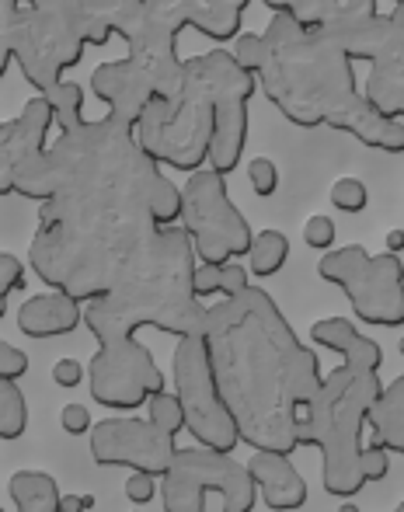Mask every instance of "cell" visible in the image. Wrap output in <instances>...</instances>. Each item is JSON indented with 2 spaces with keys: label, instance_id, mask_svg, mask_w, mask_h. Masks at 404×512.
Segmentation results:
<instances>
[{
  "label": "cell",
  "instance_id": "obj_1",
  "mask_svg": "<svg viewBox=\"0 0 404 512\" xmlns=\"http://www.w3.org/2000/svg\"><path fill=\"white\" fill-rule=\"evenodd\" d=\"M49 168L56 192L39 206L28 265L49 290L88 307L119 286L161 230L150 216L161 164L143 154L136 126L101 115L56 136Z\"/></svg>",
  "mask_w": 404,
  "mask_h": 512
},
{
  "label": "cell",
  "instance_id": "obj_2",
  "mask_svg": "<svg viewBox=\"0 0 404 512\" xmlns=\"http://www.w3.org/2000/svg\"><path fill=\"white\" fill-rule=\"evenodd\" d=\"M202 338L241 443L255 453H297L300 415L321 391L324 370L276 300L262 286L220 300L206 310Z\"/></svg>",
  "mask_w": 404,
  "mask_h": 512
},
{
  "label": "cell",
  "instance_id": "obj_3",
  "mask_svg": "<svg viewBox=\"0 0 404 512\" xmlns=\"http://www.w3.org/2000/svg\"><path fill=\"white\" fill-rule=\"evenodd\" d=\"M196 269L199 255L189 230H157L119 286L84 307V324L98 342L88 363V387L98 405L136 411L168 391L164 370L154 352L136 342V331L157 328L171 338L202 335L209 307L196 297Z\"/></svg>",
  "mask_w": 404,
  "mask_h": 512
},
{
  "label": "cell",
  "instance_id": "obj_4",
  "mask_svg": "<svg viewBox=\"0 0 404 512\" xmlns=\"http://www.w3.org/2000/svg\"><path fill=\"white\" fill-rule=\"evenodd\" d=\"M269 60L258 77L265 98L300 129H321L352 95H359L356 63L342 53L335 35L303 28L286 14H272L265 28Z\"/></svg>",
  "mask_w": 404,
  "mask_h": 512
},
{
  "label": "cell",
  "instance_id": "obj_5",
  "mask_svg": "<svg viewBox=\"0 0 404 512\" xmlns=\"http://www.w3.org/2000/svg\"><path fill=\"white\" fill-rule=\"evenodd\" d=\"M258 77L234 60L230 49H213L185 60V84L175 102H154L136 126L143 154L182 175H199L213 147V112L223 98H255Z\"/></svg>",
  "mask_w": 404,
  "mask_h": 512
},
{
  "label": "cell",
  "instance_id": "obj_6",
  "mask_svg": "<svg viewBox=\"0 0 404 512\" xmlns=\"http://www.w3.org/2000/svg\"><path fill=\"white\" fill-rule=\"evenodd\" d=\"M384 380L377 370L359 363H342L324 377L317 398L300 415V446L321 450L324 492L335 499H352L366 485L363 478V429L377 401L384 398Z\"/></svg>",
  "mask_w": 404,
  "mask_h": 512
},
{
  "label": "cell",
  "instance_id": "obj_7",
  "mask_svg": "<svg viewBox=\"0 0 404 512\" xmlns=\"http://www.w3.org/2000/svg\"><path fill=\"white\" fill-rule=\"evenodd\" d=\"M317 276L349 297L363 324L373 328L404 324V262L391 251L370 255L363 244L335 248L317 262Z\"/></svg>",
  "mask_w": 404,
  "mask_h": 512
},
{
  "label": "cell",
  "instance_id": "obj_8",
  "mask_svg": "<svg viewBox=\"0 0 404 512\" xmlns=\"http://www.w3.org/2000/svg\"><path fill=\"white\" fill-rule=\"evenodd\" d=\"M209 492H220L223 512H255L258 485L248 464L206 446H182L168 478H161L164 512H206Z\"/></svg>",
  "mask_w": 404,
  "mask_h": 512
},
{
  "label": "cell",
  "instance_id": "obj_9",
  "mask_svg": "<svg viewBox=\"0 0 404 512\" xmlns=\"http://www.w3.org/2000/svg\"><path fill=\"white\" fill-rule=\"evenodd\" d=\"M171 384L185 408V422H189L196 446L216 453H234L241 446V429L220 394L209 345L202 335L178 338L175 359H171Z\"/></svg>",
  "mask_w": 404,
  "mask_h": 512
},
{
  "label": "cell",
  "instance_id": "obj_10",
  "mask_svg": "<svg viewBox=\"0 0 404 512\" xmlns=\"http://www.w3.org/2000/svg\"><path fill=\"white\" fill-rule=\"evenodd\" d=\"M182 227L189 230L202 265H230L237 258H248L255 244V230L230 199L227 178L216 175L213 168L185 182Z\"/></svg>",
  "mask_w": 404,
  "mask_h": 512
},
{
  "label": "cell",
  "instance_id": "obj_11",
  "mask_svg": "<svg viewBox=\"0 0 404 512\" xmlns=\"http://www.w3.org/2000/svg\"><path fill=\"white\" fill-rule=\"evenodd\" d=\"M56 126L53 105L42 95L28 98L25 108L0 129V196H21L46 206L53 199L49 168V129Z\"/></svg>",
  "mask_w": 404,
  "mask_h": 512
},
{
  "label": "cell",
  "instance_id": "obj_12",
  "mask_svg": "<svg viewBox=\"0 0 404 512\" xmlns=\"http://www.w3.org/2000/svg\"><path fill=\"white\" fill-rule=\"evenodd\" d=\"M178 450L182 446L175 443V436L136 415L101 418L91 432V460L98 467H126L129 474L168 478Z\"/></svg>",
  "mask_w": 404,
  "mask_h": 512
},
{
  "label": "cell",
  "instance_id": "obj_13",
  "mask_svg": "<svg viewBox=\"0 0 404 512\" xmlns=\"http://www.w3.org/2000/svg\"><path fill=\"white\" fill-rule=\"evenodd\" d=\"M91 91L98 95V102L108 105V115L129 122V126H140L147 108L157 102L154 84L147 81V74L129 56L126 60L101 63L91 74Z\"/></svg>",
  "mask_w": 404,
  "mask_h": 512
},
{
  "label": "cell",
  "instance_id": "obj_14",
  "mask_svg": "<svg viewBox=\"0 0 404 512\" xmlns=\"http://www.w3.org/2000/svg\"><path fill=\"white\" fill-rule=\"evenodd\" d=\"M328 126L338 129V133H349L352 140H359L370 150H380V154H404V122L380 112L363 91L338 108Z\"/></svg>",
  "mask_w": 404,
  "mask_h": 512
},
{
  "label": "cell",
  "instance_id": "obj_15",
  "mask_svg": "<svg viewBox=\"0 0 404 512\" xmlns=\"http://www.w3.org/2000/svg\"><path fill=\"white\" fill-rule=\"evenodd\" d=\"M248 471L258 485V495H262V502L269 509L293 512L307 502V495H310L307 481H303V474L297 471V464H293L290 457H283V453H255V457L248 460Z\"/></svg>",
  "mask_w": 404,
  "mask_h": 512
},
{
  "label": "cell",
  "instance_id": "obj_16",
  "mask_svg": "<svg viewBox=\"0 0 404 512\" xmlns=\"http://www.w3.org/2000/svg\"><path fill=\"white\" fill-rule=\"evenodd\" d=\"M84 324V307L67 293H35L18 307V331L25 338H63Z\"/></svg>",
  "mask_w": 404,
  "mask_h": 512
},
{
  "label": "cell",
  "instance_id": "obj_17",
  "mask_svg": "<svg viewBox=\"0 0 404 512\" xmlns=\"http://www.w3.org/2000/svg\"><path fill=\"white\" fill-rule=\"evenodd\" d=\"M324 32L335 35V42L342 46V53L349 56L352 63H380L387 56L404 53V46L398 42V32H394V18L391 14H373L366 21H352V25L342 28H324Z\"/></svg>",
  "mask_w": 404,
  "mask_h": 512
},
{
  "label": "cell",
  "instance_id": "obj_18",
  "mask_svg": "<svg viewBox=\"0 0 404 512\" xmlns=\"http://www.w3.org/2000/svg\"><path fill=\"white\" fill-rule=\"evenodd\" d=\"M248 98H223L213 112V147H209V168L227 178L241 168L244 143H248Z\"/></svg>",
  "mask_w": 404,
  "mask_h": 512
},
{
  "label": "cell",
  "instance_id": "obj_19",
  "mask_svg": "<svg viewBox=\"0 0 404 512\" xmlns=\"http://www.w3.org/2000/svg\"><path fill=\"white\" fill-rule=\"evenodd\" d=\"M310 342H317L321 349H331L342 356V363H359L366 370H377L384 366V349L373 342L370 335L356 328L345 317H324V321L310 324Z\"/></svg>",
  "mask_w": 404,
  "mask_h": 512
},
{
  "label": "cell",
  "instance_id": "obj_20",
  "mask_svg": "<svg viewBox=\"0 0 404 512\" xmlns=\"http://www.w3.org/2000/svg\"><path fill=\"white\" fill-rule=\"evenodd\" d=\"M363 95L370 98L384 115L404 122V53L373 63Z\"/></svg>",
  "mask_w": 404,
  "mask_h": 512
},
{
  "label": "cell",
  "instance_id": "obj_21",
  "mask_svg": "<svg viewBox=\"0 0 404 512\" xmlns=\"http://www.w3.org/2000/svg\"><path fill=\"white\" fill-rule=\"evenodd\" d=\"M7 495L18 512H63L60 481L46 471H18L7 481Z\"/></svg>",
  "mask_w": 404,
  "mask_h": 512
},
{
  "label": "cell",
  "instance_id": "obj_22",
  "mask_svg": "<svg viewBox=\"0 0 404 512\" xmlns=\"http://www.w3.org/2000/svg\"><path fill=\"white\" fill-rule=\"evenodd\" d=\"M401 356H404V338H401ZM370 429L380 446H387L391 453H401L404 457V373L394 384L384 387V398L377 401V408L370 415Z\"/></svg>",
  "mask_w": 404,
  "mask_h": 512
},
{
  "label": "cell",
  "instance_id": "obj_23",
  "mask_svg": "<svg viewBox=\"0 0 404 512\" xmlns=\"http://www.w3.org/2000/svg\"><path fill=\"white\" fill-rule=\"evenodd\" d=\"M290 262V241L283 230H258L255 244H251L248 269L258 279H272L283 272V265Z\"/></svg>",
  "mask_w": 404,
  "mask_h": 512
},
{
  "label": "cell",
  "instance_id": "obj_24",
  "mask_svg": "<svg viewBox=\"0 0 404 512\" xmlns=\"http://www.w3.org/2000/svg\"><path fill=\"white\" fill-rule=\"evenodd\" d=\"M49 105H53V115H56V129L60 133H74V129H81L84 122V88L77 81H63L56 84L49 95H42Z\"/></svg>",
  "mask_w": 404,
  "mask_h": 512
},
{
  "label": "cell",
  "instance_id": "obj_25",
  "mask_svg": "<svg viewBox=\"0 0 404 512\" xmlns=\"http://www.w3.org/2000/svg\"><path fill=\"white\" fill-rule=\"evenodd\" d=\"M150 216L161 230L168 227H182V216H185V189H178L168 175L161 171V178L154 182L150 189Z\"/></svg>",
  "mask_w": 404,
  "mask_h": 512
},
{
  "label": "cell",
  "instance_id": "obj_26",
  "mask_svg": "<svg viewBox=\"0 0 404 512\" xmlns=\"http://www.w3.org/2000/svg\"><path fill=\"white\" fill-rule=\"evenodd\" d=\"M28 429V401L18 384L0 380V439H18Z\"/></svg>",
  "mask_w": 404,
  "mask_h": 512
},
{
  "label": "cell",
  "instance_id": "obj_27",
  "mask_svg": "<svg viewBox=\"0 0 404 512\" xmlns=\"http://www.w3.org/2000/svg\"><path fill=\"white\" fill-rule=\"evenodd\" d=\"M377 11V0H324V28H342L352 21H366Z\"/></svg>",
  "mask_w": 404,
  "mask_h": 512
},
{
  "label": "cell",
  "instance_id": "obj_28",
  "mask_svg": "<svg viewBox=\"0 0 404 512\" xmlns=\"http://www.w3.org/2000/svg\"><path fill=\"white\" fill-rule=\"evenodd\" d=\"M147 408H150V422H154L157 429L168 432V436L178 439V432L189 429V422H185V408H182V401H178V394H168V391L157 394Z\"/></svg>",
  "mask_w": 404,
  "mask_h": 512
},
{
  "label": "cell",
  "instance_id": "obj_29",
  "mask_svg": "<svg viewBox=\"0 0 404 512\" xmlns=\"http://www.w3.org/2000/svg\"><path fill=\"white\" fill-rule=\"evenodd\" d=\"M230 53H234V60L241 63L248 74L262 77L265 70V60H269V46H265V35L258 32H241L234 39V46H230Z\"/></svg>",
  "mask_w": 404,
  "mask_h": 512
},
{
  "label": "cell",
  "instance_id": "obj_30",
  "mask_svg": "<svg viewBox=\"0 0 404 512\" xmlns=\"http://www.w3.org/2000/svg\"><path fill=\"white\" fill-rule=\"evenodd\" d=\"M272 14H286L303 28H324V0H262Z\"/></svg>",
  "mask_w": 404,
  "mask_h": 512
},
{
  "label": "cell",
  "instance_id": "obj_31",
  "mask_svg": "<svg viewBox=\"0 0 404 512\" xmlns=\"http://www.w3.org/2000/svg\"><path fill=\"white\" fill-rule=\"evenodd\" d=\"M366 203H370V192L359 178H338L331 185V206L342 209V213H363Z\"/></svg>",
  "mask_w": 404,
  "mask_h": 512
},
{
  "label": "cell",
  "instance_id": "obj_32",
  "mask_svg": "<svg viewBox=\"0 0 404 512\" xmlns=\"http://www.w3.org/2000/svg\"><path fill=\"white\" fill-rule=\"evenodd\" d=\"M248 182H251V192L262 199L276 196L279 192V168L276 161H269V157H255V161L248 164Z\"/></svg>",
  "mask_w": 404,
  "mask_h": 512
},
{
  "label": "cell",
  "instance_id": "obj_33",
  "mask_svg": "<svg viewBox=\"0 0 404 512\" xmlns=\"http://www.w3.org/2000/svg\"><path fill=\"white\" fill-rule=\"evenodd\" d=\"M335 237H338V227L331 216H310L307 223H303V244L314 251H335Z\"/></svg>",
  "mask_w": 404,
  "mask_h": 512
},
{
  "label": "cell",
  "instance_id": "obj_34",
  "mask_svg": "<svg viewBox=\"0 0 404 512\" xmlns=\"http://www.w3.org/2000/svg\"><path fill=\"white\" fill-rule=\"evenodd\" d=\"M359 467H363L366 485H370V481H384L387 474H391V450H387V446H380L377 439H373V443H366Z\"/></svg>",
  "mask_w": 404,
  "mask_h": 512
},
{
  "label": "cell",
  "instance_id": "obj_35",
  "mask_svg": "<svg viewBox=\"0 0 404 512\" xmlns=\"http://www.w3.org/2000/svg\"><path fill=\"white\" fill-rule=\"evenodd\" d=\"M25 286V262H21L18 255H11V251H4L0 255V307L7 304V297H11L14 290H21Z\"/></svg>",
  "mask_w": 404,
  "mask_h": 512
},
{
  "label": "cell",
  "instance_id": "obj_36",
  "mask_svg": "<svg viewBox=\"0 0 404 512\" xmlns=\"http://www.w3.org/2000/svg\"><path fill=\"white\" fill-rule=\"evenodd\" d=\"M28 356L25 349H18V345H0V380H7V384H18L21 377L28 373Z\"/></svg>",
  "mask_w": 404,
  "mask_h": 512
},
{
  "label": "cell",
  "instance_id": "obj_37",
  "mask_svg": "<svg viewBox=\"0 0 404 512\" xmlns=\"http://www.w3.org/2000/svg\"><path fill=\"white\" fill-rule=\"evenodd\" d=\"M248 272H251V269H244L241 262L223 265V272H220V297H223V300H234V297H241V293H248V290H251Z\"/></svg>",
  "mask_w": 404,
  "mask_h": 512
},
{
  "label": "cell",
  "instance_id": "obj_38",
  "mask_svg": "<svg viewBox=\"0 0 404 512\" xmlns=\"http://www.w3.org/2000/svg\"><path fill=\"white\" fill-rule=\"evenodd\" d=\"M60 425H63V432H67V436H91L98 422H91V411L84 405H67V408H63V415H60Z\"/></svg>",
  "mask_w": 404,
  "mask_h": 512
},
{
  "label": "cell",
  "instance_id": "obj_39",
  "mask_svg": "<svg viewBox=\"0 0 404 512\" xmlns=\"http://www.w3.org/2000/svg\"><path fill=\"white\" fill-rule=\"evenodd\" d=\"M81 380H88V366H81V359H60L53 366V384L63 387V391L81 387Z\"/></svg>",
  "mask_w": 404,
  "mask_h": 512
},
{
  "label": "cell",
  "instance_id": "obj_40",
  "mask_svg": "<svg viewBox=\"0 0 404 512\" xmlns=\"http://www.w3.org/2000/svg\"><path fill=\"white\" fill-rule=\"evenodd\" d=\"M126 499L133 506H147V502L157 499V478L150 474H129L126 478Z\"/></svg>",
  "mask_w": 404,
  "mask_h": 512
},
{
  "label": "cell",
  "instance_id": "obj_41",
  "mask_svg": "<svg viewBox=\"0 0 404 512\" xmlns=\"http://www.w3.org/2000/svg\"><path fill=\"white\" fill-rule=\"evenodd\" d=\"M220 272L223 265H202L196 269V297L206 300V297H220Z\"/></svg>",
  "mask_w": 404,
  "mask_h": 512
},
{
  "label": "cell",
  "instance_id": "obj_42",
  "mask_svg": "<svg viewBox=\"0 0 404 512\" xmlns=\"http://www.w3.org/2000/svg\"><path fill=\"white\" fill-rule=\"evenodd\" d=\"M88 509V499L81 495H63V512H84Z\"/></svg>",
  "mask_w": 404,
  "mask_h": 512
},
{
  "label": "cell",
  "instance_id": "obj_43",
  "mask_svg": "<svg viewBox=\"0 0 404 512\" xmlns=\"http://www.w3.org/2000/svg\"><path fill=\"white\" fill-rule=\"evenodd\" d=\"M391 18H394V32H398V42L404 46V4H398L391 11Z\"/></svg>",
  "mask_w": 404,
  "mask_h": 512
},
{
  "label": "cell",
  "instance_id": "obj_44",
  "mask_svg": "<svg viewBox=\"0 0 404 512\" xmlns=\"http://www.w3.org/2000/svg\"><path fill=\"white\" fill-rule=\"evenodd\" d=\"M401 248H404V234H401V230H394V234L387 237V251H391V255H398Z\"/></svg>",
  "mask_w": 404,
  "mask_h": 512
},
{
  "label": "cell",
  "instance_id": "obj_45",
  "mask_svg": "<svg viewBox=\"0 0 404 512\" xmlns=\"http://www.w3.org/2000/svg\"><path fill=\"white\" fill-rule=\"evenodd\" d=\"M342 512H359V506H352V502H345V506H342Z\"/></svg>",
  "mask_w": 404,
  "mask_h": 512
},
{
  "label": "cell",
  "instance_id": "obj_46",
  "mask_svg": "<svg viewBox=\"0 0 404 512\" xmlns=\"http://www.w3.org/2000/svg\"><path fill=\"white\" fill-rule=\"evenodd\" d=\"M391 4H394V7H398V4H404V0H391Z\"/></svg>",
  "mask_w": 404,
  "mask_h": 512
},
{
  "label": "cell",
  "instance_id": "obj_47",
  "mask_svg": "<svg viewBox=\"0 0 404 512\" xmlns=\"http://www.w3.org/2000/svg\"><path fill=\"white\" fill-rule=\"evenodd\" d=\"M394 512H404V502H401V506H398V509H394Z\"/></svg>",
  "mask_w": 404,
  "mask_h": 512
},
{
  "label": "cell",
  "instance_id": "obj_48",
  "mask_svg": "<svg viewBox=\"0 0 404 512\" xmlns=\"http://www.w3.org/2000/svg\"><path fill=\"white\" fill-rule=\"evenodd\" d=\"M133 512H140V509H133Z\"/></svg>",
  "mask_w": 404,
  "mask_h": 512
}]
</instances>
